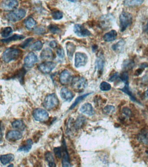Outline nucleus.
<instances>
[{
  "mask_svg": "<svg viewBox=\"0 0 148 167\" xmlns=\"http://www.w3.org/2000/svg\"><path fill=\"white\" fill-rule=\"evenodd\" d=\"M21 51L19 49L15 48H8L4 52L2 59L4 61L9 63L13 61L17 60L19 58Z\"/></svg>",
  "mask_w": 148,
  "mask_h": 167,
  "instance_id": "nucleus-1",
  "label": "nucleus"
},
{
  "mask_svg": "<svg viewBox=\"0 0 148 167\" xmlns=\"http://www.w3.org/2000/svg\"><path fill=\"white\" fill-rule=\"evenodd\" d=\"M132 17L128 12L123 11L120 16V30L124 32L132 23Z\"/></svg>",
  "mask_w": 148,
  "mask_h": 167,
  "instance_id": "nucleus-2",
  "label": "nucleus"
},
{
  "mask_svg": "<svg viewBox=\"0 0 148 167\" xmlns=\"http://www.w3.org/2000/svg\"><path fill=\"white\" fill-rule=\"evenodd\" d=\"M87 81L86 78L82 77H76L73 78L72 81V87L77 92L84 91L87 87Z\"/></svg>",
  "mask_w": 148,
  "mask_h": 167,
  "instance_id": "nucleus-3",
  "label": "nucleus"
},
{
  "mask_svg": "<svg viewBox=\"0 0 148 167\" xmlns=\"http://www.w3.org/2000/svg\"><path fill=\"white\" fill-rule=\"evenodd\" d=\"M59 104V100L56 95L51 94L45 98L43 102V106L47 110H51L56 108Z\"/></svg>",
  "mask_w": 148,
  "mask_h": 167,
  "instance_id": "nucleus-4",
  "label": "nucleus"
},
{
  "mask_svg": "<svg viewBox=\"0 0 148 167\" xmlns=\"http://www.w3.org/2000/svg\"><path fill=\"white\" fill-rule=\"evenodd\" d=\"M25 10L19 9L11 11L6 16L7 19L12 22H14L22 19L26 15Z\"/></svg>",
  "mask_w": 148,
  "mask_h": 167,
  "instance_id": "nucleus-5",
  "label": "nucleus"
},
{
  "mask_svg": "<svg viewBox=\"0 0 148 167\" xmlns=\"http://www.w3.org/2000/svg\"><path fill=\"white\" fill-rule=\"evenodd\" d=\"M34 118L37 121L45 122L49 119V114L45 109H35L33 113Z\"/></svg>",
  "mask_w": 148,
  "mask_h": 167,
  "instance_id": "nucleus-6",
  "label": "nucleus"
},
{
  "mask_svg": "<svg viewBox=\"0 0 148 167\" xmlns=\"http://www.w3.org/2000/svg\"><path fill=\"white\" fill-rule=\"evenodd\" d=\"M18 2L17 0H6L1 4V8L5 11L15 10L18 7Z\"/></svg>",
  "mask_w": 148,
  "mask_h": 167,
  "instance_id": "nucleus-7",
  "label": "nucleus"
},
{
  "mask_svg": "<svg viewBox=\"0 0 148 167\" xmlns=\"http://www.w3.org/2000/svg\"><path fill=\"white\" fill-rule=\"evenodd\" d=\"M87 55L85 54L78 52L76 53L75 59V66L77 68L84 66L87 63Z\"/></svg>",
  "mask_w": 148,
  "mask_h": 167,
  "instance_id": "nucleus-8",
  "label": "nucleus"
},
{
  "mask_svg": "<svg viewBox=\"0 0 148 167\" xmlns=\"http://www.w3.org/2000/svg\"><path fill=\"white\" fill-rule=\"evenodd\" d=\"M55 63L51 61H47L41 64L38 67L39 70L44 74H48L53 71L56 67Z\"/></svg>",
  "mask_w": 148,
  "mask_h": 167,
  "instance_id": "nucleus-9",
  "label": "nucleus"
},
{
  "mask_svg": "<svg viewBox=\"0 0 148 167\" xmlns=\"http://www.w3.org/2000/svg\"><path fill=\"white\" fill-rule=\"evenodd\" d=\"M74 32L79 37H88L91 35V32L88 30L81 24H76L74 27Z\"/></svg>",
  "mask_w": 148,
  "mask_h": 167,
  "instance_id": "nucleus-10",
  "label": "nucleus"
},
{
  "mask_svg": "<svg viewBox=\"0 0 148 167\" xmlns=\"http://www.w3.org/2000/svg\"><path fill=\"white\" fill-rule=\"evenodd\" d=\"M38 59L37 56L33 52H30L24 59V64L28 68H31L36 63Z\"/></svg>",
  "mask_w": 148,
  "mask_h": 167,
  "instance_id": "nucleus-11",
  "label": "nucleus"
},
{
  "mask_svg": "<svg viewBox=\"0 0 148 167\" xmlns=\"http://www.w3.org/2000/svg\"><path fill=\"white\" fill-rule=\"evenodd\" d=\"M62 148V166L63 167H70V157L68 152L65 142L64 141Z\"/></svg>",
  "mask_w": 148,
  "mask_h": 167,
  "instance_id": "nucleus-12",
  "label": "nucleus"
},
{
  "mask_svg": "<svg viewBox=\"0 0 148 167\" xmlns=\"http://www.w3.org/2000/svg\"><path fill=\"white\" fill-rule=\"evenodd\" d=\"M22 135L20 132L17 130H11L8 132L6 136V138L9 141H17L22 139Z\"/></svg>",
  "mask_w": 148,
  "mask_h": 167,
  "instance_id": "nucleus-13",
  "label": "nucleus"
},
{
  "mask_svg": "<svg viewBox=\"0 0 148 167\" xmlns=\"http://www.w3.org/2000/svg\"><path fill=\"white\" fill-rule=\"evenodd\" d=\"M60 81L63 85H66L69 83L71 79V75L67 70H64L60 75Z\"/></svg>",
  "mask_w": 148,
  "mask_h": 167,
  "instance_id": "nucleus-14",
  "label": "nucleus"
},
{
  "mask_svg": "<svg viewBox=\"0 0 148 167\" xmlns=\"http://www.w3.org/2000/svg\"><path fill=\"white\" fill-rule=\"evenodd\" d=\"M61 98L66 102H71L74 97V95L72 91L67 88H63L60 91Z\"/></svg>",
  "mask_w": 148,
  "mask_h": 167,
  "instance_id": "nucleus-15",
  "label": "nucleus"
},
{
  "mask_svg": "<svg viewBox=\"0 0 148 167\" xmlns=\"http://www.w3.org/2000/svg\"><path fill=\"white\" fill-rule=\"evenodd\" d=\"M81 113L89 116H92L94 114L93 107L89 103H86L81 107L80 110Z\"/></svg>",
  "mask_w": 148,
  "mask_h": 167,
  "instance_id": "nucleus-16",
  "label": "nucleus"
},
{
  "mask_svg": "<svg viewBox=\"0 0 148 167\" xmlns=\"http://www.w3.org/2000/svg\"><path fill=\"white\" fill-rule=\"evenodd\" d=\"M114 17L111 14L104 15L102 18V24L104 28H110L112 22L114 21Z\"/></svg>",
  "mask_w": 148,
  "mask_h": 167,
  "instance_id": "nucleus-17",
  "label": "nucleus"
},
{
  "mask_svg": "<svg viewBox=\"0 0 148 167\" xmlns=\"http://www.w3.org/2000/svg\"><path fill=\"white\" fill-rule=\"evenodd\" d=\"M41 58L43 60H49L53 58V51L50 48H45L42 50L41 54Z\"/></svg>",
  "mask_w": 148,
  "mask_h": 167,
  "instance_id": "nucleus-18",
  "label": "nucleus"
},
{
  "mask_svg": "<svg viewBox=\"0 0 148 167\" xmlns=\"http://www.w3.org/2000/svg\"><path fill=\"white\" fill-rule=\"evenodd\" d=\"M117 36V33L116 31L113 30L105 34L103 40L106 42H111L115 41Z\"/></svg>",
  "mask_w": 148,
  "mask_h": 167,
  "instance_id": "nucleus-19",
  "label": "nucleus"
},
{
  "mask_svg": "<svg viewBox=\"0 0 148 167\" xmlns=\"http://www.w3.org/2000/svg\"><path fill=\"white\" fill-rule=\"evenodd\" d=\"M104 58L102 55L99 57L96 62V66L98 71V74H101L103 71L104 66Z\"/></svg>",
  "mask_w": 148,
  "mask_h": 167,
  "instance_id": "nucleus-20",
  "label": "nucleus"
},
{
  "mask_svg": "<svg viewBox=\"0 0 148 167\" xmlns=\"http://www.w3.org/2000/svg\"><path fill=\"white\" fill-rule=\"evenodd\" d=\"M66 48L68 58L69 59L71 60L75 51V45L71 42H67L66 44Z\"/></svg>",
  "mask_w": 148,
  "mask_h": 167,
  "instance_id": "nucleus-21",
  "label": "nucleus"
},
{
  "mask_svg": "<svg viewBox=\"0 0 148 167\" xmlns=\"http://www.w3.org/2000/svg\"><path fill=\"white\" fill-rule=\"evenodd\" d=\"M145 0H124V6L128 7H135L140 6Z\"/></svg>",
  "mask_w": 148,
  "mask_h": 167,
  "instance_id": "nucleus-22",
  "label": "nucleus"
},
{
  "mask_svg": "<svg viewBox=\"0 0 148 167\" xmlns=\"http://www.w3.org/2000/svg\"><path fill=\"white\" fill-rule=\"evenodd\" d=\"M14 159V155L11 154H5V155H1V161L3 165H6L13 161Z\"/></svg>",
  "mask_w": 148,
  "mask_h": 167,
  "instance_id": "nucleus-23",
  "label": "nucleus"
},
{
  "mask_svg": "<svg viewBox=\"0 0 148 167\" xmlns=\"http://www.w3.org/2000/svg\"><path fill=\"white\" fill-rule=\"evenodd\" d=\"M13 128L20 131H23L25 128V124L21 120H17L13 121L12 123Z\"/></svg>",
  "mask_w": 148,
  "mask_h": 167,
  "instance_id": "nucleus-24",
  "label": "nucleus"
},
{
  "mask_svg": "<svg viewBox=\"0 0 148 167\" xmlns=\"http://www.w3.org/2000/svg\"><path fill=\"white\" fill-rule=\"evenodd\" d=\"M138 139L143 144L148 145V130L142 131L138 135Z\"/></svg>",
  "mask_w": 148,
  "mask_h": 167,
  "instance_id": "nucleus-25",
  "label": "nucleus"
},
{
  "mask_svg": "<svg viewBox=\"0 0 148 167\" xmlns=\"http://www.w3.org/2000/svg\"><path fill=\"white\" fill-rule=\"evenodd\" d=\"M32 140L29 139L26 141V143L24 145L20 146L18 148V150L19 151H23L27 152L31 150L33 145Z\"/></svg>",
  "mask_w": 148,
  "mask_h": 167,
  "instance_id": "nucleus-26",
  "label": "nucleus"
},
{
  "mask_svg": "<svg viewBox=\"0 0 148 167\" xmlns=\"http://www.w3.org/2000/svg\"><path fill=\"white\" fill-rule=\"evenodd\" d=\"M120 90L121 91H123V92L128 95L129 97H130V98L134 102H137V100H136V98L134 96L132 93V92L131 91H130V88H129V84L128 83H126V85L124 86L123 88L122 89H120Z\"/></svg>",
  "mask_w": 148,
  "mask_h": 167,
  "instance_id": "nucleus-27",
  "label": "nucleus"
},
{
  "mask_svg": "<svg viewBox=\"0 0 148 167\" xmlns=\"http://www.w3.org/2000/svg\"><path fill=\"white\" fill-rule=\"evenodd\" d=\"M125 42L123 40H120L117 43L112 45V48L113 50L116 51H122L124 48Z\"/></svg>",
  "mask_w": 148,
  "mask_h": 167,
  "instance_id": "nucleus-28",
  "label": "nucleus"
},
{
  "mask_svg": "<svg viewBox=\"0 0 148 167\" xmlns=\"http://www.w3.org/2000/svg\"><path fill=\"white\" fill-rule=\"evenodd\" d=\"M85 121V117L82 116H79L74 123V127L76 130L80 129L84 125Z\"/></svg>",
  "mask_w": 148,
  "mask_h": 167,
  "instance_id": "nucleus-29",
  "label": "nucleus"
},
{
  "mask_svg": "<svg viewBox=\"0 0 148 167\" xmlns=\"http://www.w3.org/2000/svg\"><path fill=\"white\" fill-rule=\"evenodd\" d=\"M25 37L23 36L22 35H15L12 36L8 39H3L1 40V42L3 43H9V42H12V41H17V40H22L24 39Z\"/></svg>",
  "mask_w": 148,
  "mask_h": 167,
  "instance_id": "nucleus-30",
  "label": "nucleus"
},
{
  "mask_svg": "<svg viewBox=\"0 0 148 167\" xmlns=\"http://www.w3.org/2000/svg\"><path fill=\"white\" fill-rule=\"evenodd\" d=\"M45 159L46 161L48 162L49 163V166L50 167H55V162H54V159L53 157V154L50 152H47L45 154Z\"/></svg>",
  "mask_w": 148,
  "mask_h": 167,
  "instance_id": "nucleus-31",
  "label": "nucleus"
},
{
  "mask_svg": "<svg viewBox=\"0 0 148 167\" xmlns=\"http://www.w3.org/2000/svg\"><path fill=\"white\" fill-rule=\"evenodd\" d=\"M91 94V93H89L86 94L82 95L78 97L76 99V100L73 103L72 105L70 107V110H72V109H74L76 106H77L78 105L79 103H81L83 100L85 98L87 97L88 95H89Z\"/></svg>",
  "mask_w": 148,
  "mask_h": 167,
  "instance_id": "nucleus-32",
  "label": "nucleus"
},
{
  "mask_svg": "<svg viewBox=\"0 0 148 167\" xmlns=\"http://www.w3.org/2000/svg\"><path fill=\"white\" fill-rule=\"evenodd\" d=\"M24 24H25L26 27L27 28L31 29L34 27L36 24V22L32 17H29L26 20Z\"/></svg>",
  "mask_w": 148,
  "mask_h": 167,
  "instance_id": "nucleus-33",
  "label": "nucleus"
},
{
  "mask_svg": "<svg viewBox=\"0 0 148 167\" xmlns=\"http://www.w3.org/2000/svg\"><path fill=\"white\" fill-rule=\"evenodd\" d=\"M43 46V44L42 42L38 41L33 44L31 46L30 48L31 50L34 51H39L42 50Z\"/></svg>",
  "mask_w": 148,
  "mask_h": 167,
  "instance_id": "nucleus-34",
  "label": "nucleus"
},
{
  "mask_svg": "<svg viewBox=\"0 0 148 167\" xmlns=\"http://www.w3.org/2000/svg\"><path fill=\"white\" fill-rule=\"evenodd\" d=\"M13 32V30L11 27H6L3 29L1 33L2 37L3 38H7L10 36Z\"/></svg>",
  "mask_w": 148,
  "mask_h": 167,
  "instance_id": "nucleus-35",
  "label": "nucleus"
},
{
  "mask_svg": "<svg viewBox=\"0 0 148 167\" xmlns=\"http://www.w3.org/2000/svg\"><path fill=\"white\" fill-rule=\"evenodd\" d=\"M99 87H100L101 90L102 91H108L111 88V86L110 84L107 82H105V81L101 83Z\"/></svg>",
  "mask_w": 148,
  "mask_h": 167,
  "instance_id": "nucleus-36",
  "label": "nucleus"
},
{
  "mask_svg": "<svg viewBox=\"0 0 148 167\" xmlns=\"http://www.w3.org/2000/svg\"><path fill=\"white\" fill-rule=\"evenodd\" d=\"M52 16L54 20H58L62 19L63 17V14L62 12L59 11H53L52 13Z\"/></svg>",
  "mask_w": 148,
  "mask_h": 167,
  "instance_id": "nucleus-37",
  "label": "nucleus"
},
{
  "mask_svg": "<svg viewBox=\"0 0 148 167\" xmlns=\"http://www.w3.org/2000/svg\"><path fill=\"white\" fill-rule=\"evenodd\" d=\"M103 111L107 114H113L115 111V107L112 106H107L104 108Z\"/></svg>",
  "mask_w": 148,
  "mask_h": 167,
  "instance_id": "nucleus-38",
  "label": "nucleus"
},
{
  "mask_svg": "<svg viewBox=\"0 0 148 167\" xmlns=\"http://www.w3.org/2000/svg\"><path fill=\"white\" fill-rule=\"evenodd\" d=\"M48 28L49 29L50 32H51L54 34L59 33L60 32V29L59 28L57 27L56 25H53L51 24L48 27Z\"/></svg>",
  "mask_w": 148,
  "mask_h": 167,
  "instance_id": "nucleus-39",
  "label": "nucleus"
},
{
  "mask_svg": "<svg viewBox=\"0 0 148 167\" xmlns=\"http://www.w3.org/2000/svg\"><path fill=\"white\" fill-rule=\"evenodd\" d=\"M54 152L57 158H61L62 157V148L61 147L54 148Z\"/></svg>",
  "mask_w": 148,
  "mask_h": 167,
  "instance_id": "nucleus-40",
  "label": "nucleus"
},
{
  "mask_svg": "<svg viewBox=\"0 0 148 167\" xmlns=\"http://www.w3.org/2000/svg\"><path fill=\"white\" fill-rule=\"evenodd\" d=\"M120 78L121 81H123L124 83H128V75L126 72H124L120 76Z\"/></svg>",
  "mask_w": 148,
  "mask_h": 167,
  "instance_id": "nucleus-41",
  "label": "nucleus"
},
{
  "mask_svg": "<svg viewBox=\"0 0 148 167\" xmlns=\"http://www.w3.org/2000/svg\"><path fill=\"white\" fill-rule=\"evenodd\" d=\"M33 38H29V39H27V40H26L25 41L21 44L20 47L23 48H26V47H27V46H28L30 43L33 40Z\"/></svg>",
  "mask_w": 148,
  "mask_h": 167,
  "instance_id": "nucleus-42",
  "label": "nucleus"
},
{
  "mask_svg": "<svg viewBox=\"0 0 148 167\" xmlns=\"http://www.w3.org/2000/svg\"><path fill=\"white\" fill-rule=\"evenodd\" d=\"M57 55L60 58H63L64 57V52L62 47H59L56 51Z\"/></svg>",
  "mask_w": 148,
  "mask_h": 167,
  "instance_id": "nucleus-43",
  "label": "nucleus"
},
{
  "mask_svg": "<svg viewBox=\"0 0 148 167\" xmlns=\"http://www.w3.org/2000/svg\"><path fill=\"white\" fill-rule=\"evenodd\" d=\"M45 28L42 27L36 28L34 29L35 33L37 35H41L45 33Z\"/></svg>",
  "mask_w": 148,
  "mask_h": 167,
  "instance_id": "nucleus-44",
  "label": "nucleus"
},
{
  "mask_svg": "<svg viewBox=\"0 0 148 167\" xmlns=\"http://www.w3.org/2000/svg\"><path fill=\"white\" fill-rule=\"evenodd\" d=\"M119 75L118 73H115V74L112 75L111 77H110L109 81H110V82H114V81H116L119 78Z\"/></svg>",
  "mask_w": 148,
  "mask_h": 167,
  "instance_id": "nucleus-45",
  "label": "nucleus"
},
{
  "mask_svg": "<svg viewBox=\"0 0 148 167\" xmlns=\"http://www.w3.org/2000/svg\"><path fill=\"white\" fill-rule=\"evenodd\" d=\"M133 62L130 61H126V62L124 63L123 67L124 68H130L131 67L133 66Z\"/></svg>",
  "mask_w": 148,
  "mask_h": 167,
  "instance_id": "nucleus-46",
  "label": "nucleus"
},
{
  "mask_svg": "<svg viewBox=\"0 0 148 167\" xmlns=\"http://www.w3.org/2000/svg\"><path fill=\"white\" fill-rule=\"evenodd\" d=\"M123 114H125L126 116L129 117L131 116V111L129 109L127 108H125L123 109Z\"/></svg>",
  "mask_w": 148,
  "mask_h": 167,
  "instance_id": "nucleus-47",
  "label": "nucleus"
},
{
  "mask_svg": "<svg viewBox=\"0 0 148 167\" xmlns=\"http://www.w3.org/2000/svg\"><path fill=\"white\" fill-rule=\"evenodd\" d=\"M57 44L56 41H53L50 43V46L51 48H55L57 47Z\"/></svg>",
  "mask_w": 148,
  "mask_h": 167,
  "instance_id": "nucleus-48",
  "label": "nucleus"
},
{
  "mask_svg": "<svg viewBox=\"0 0 148 167\" xmlns=\"http://www.w3.org/2000/svg\"><path fill=\"white\" fill-rule=\"evenodd\" d=\"M144 31L148 35V21L146 25V26L145 27Z\"/></svg>",
  "mask_w": 148,
  "mask_h": 167,
  "instance_id": "nucleus-49",
  "label": "nucleus"
},
{
  "mask_svg": "<svg viewBox=\"0 0 148 167\" xmlns=\"http://www.w3.org/2000/svg\"><path fill=\"white\" fill-rule=\"evenodd\" d=\"M145 96L146 98H148V89H147V90L146 91L145 93Z\"/></svg>",
  "mask_w": 148,
  "mask_h": 167,
  "instance_id": "nucleus-50",
  "label": "nucleus"
},
{
  "mask_svg": "<svg viewBox=\"0 0 148 167\" xmlns=\"http://www.w3.org/2000/svg\"><path fill=\"white\" fill-rule=\"evenodd\" d=\"M68 1L72 2H77V0H68Z\"/></svg>",
  "mask_w": 148,
  "mask_h": 167,
  "instance_id": "nucleus-51",
  "label": "nucleus"
},
{
  "mask_svg": "<svg viewBox=\"0 0 148 167\" xmlns=\"http://www.w3.org/2000/svg\"><path fill=\"white\" fill-rule=\"evenodd\" d=\"M13 166H14V165H9V167H11V166L13 167Z\"/></svg>",
  "mask_w": 148,
  "mask_h": 167,
  "instance_id": "nucleus-52",
  "label": "nucleus"
}]
</instances>
